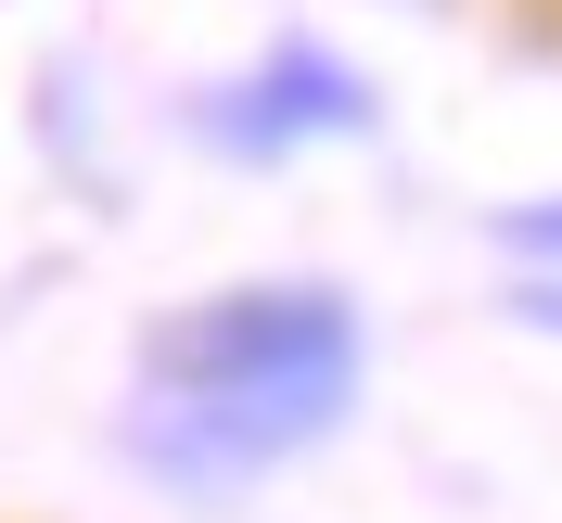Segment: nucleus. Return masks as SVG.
Segmentation results:
<instances>
[{
	"instance_id": "nucleus-1",
	"label": "nucleus",
	"mask_w": 562,
	"mask_h": 523,
	"mask_svg": "<svg viewBox=\"0 0 562 523\" xmlns=\"http://www.w3.org/2000/svg\"><path fill=\"white\" fill-rule=\"evenodd\" d=\"M358 307L333 281H231L192 294L140 332V396H128V459L167 498L217 511V498L269 486L281 459H307L319 434H346L358 409Z\"/></svg>"
},
{
	"instance_id": "nucleus-2",
	"label": "nucleus",
	"mask_w": 562,
	"mask_h": 523,
	"mask_svg": "<svg viewBox=\"0 0 562 523\" xmlns=\"http://www.w3.org/2000/svg\"><path fill=\"white\" fill-rule=\"evenodd\" d=\"M192 128L217 140V154H294V140H358L371 128V77L346 65V52H319V38H281L256 77H231Z\"/></svg>"
},
{
	"instance_id": "nucleus-3",
	"label": "nucleus",
	"mask_w": 562,
	"mask_h": 523,
	"mask_svg": "<svg viewBox=\"0 0 562 523\" xmlns=\"http://www.w3.org/2000/svg\"><path fill=\"white\" fill-rule=\"evenodd\" d=\"M498 243L537 255V269H562V192H550V205H498Z\"/></svg>"
},
{
	"instance_id": "nucleus-4",
	"label": "nucleus",
	"mask_w": 562,
	"mask_h": 523,
	"mask_svg": "<svg viewBox=\"0 0 562 523\" xmlns=\"http://www.w3.org/2000/svg\"><path fill=\"white\" fill-rule=\"evenodd\" d=\"M498 307H512V319H537V332H562V269H537V281H512V294H498Z\"/></svg>"
}]
</instances>
